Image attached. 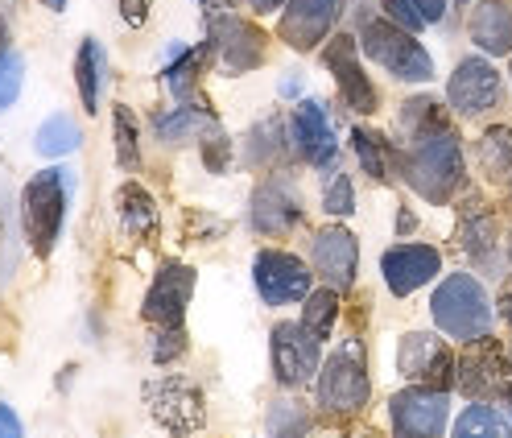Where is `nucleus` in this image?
I'll use <instances>...</instances> for the list:
<instances>
[{"label":"nucleus","mask_w":512,"mask_h":438,"mask_svg":"<svg viewBox=\"0 0 512 438\" xmlns=\"http://www.w3.org/2000/svg\"><path fill=\"white\" fill-rule=\"evenodd\" d=\"M21 79H25V62L13 50H0V112L13 108V100L21 96Z\"/></svg>","instance_id":"obj_35"},{"label":"nucleus","mask_w":512,"mask_h":438,"mask_svg":"<svg viewBox=\"0 0 512 438\" xmlns=\"http://www.w3.org/2000/svg\"><path fill=\"white\" fill-rule=\"evenodd\" d=\"M323 207H327L331 215H351V211H356V191H351V178H347V174L331 170L327 191H323Z\"/></svg>","instance_id":"obj_38"},{"label":"nucleus","mask_w":512,"mask_h":438,"mask_svg":"<svg viewBox=\"0 0 512 438\" xmlns=\"http://www.w3.org/2000/svg\"><path fill=\"white\" fill-rule=\"evenodd\" d=\"M248 5H252L256 13H277V9L285 5V0H248Z\"/></svg>","instance_id":"obj_45"},{"label":"nucleus","mask_w":512,"mask_h":438,"mask_svg":"<svg viewBox=\"0 0 512 438\" xmlns=\"http://www.w3.org/2000/svg\"><path fill=\"white\" fill-rule=\"evenodd\" d=\"M442 269V253L430 244H397L384 253V281L397 298H409L413 290H422L426 281Z\"/></svg>","instance_id":"obj_20"},{"label":"nucleus","mask_w":512,"mask_h":438,"mask_svg":"<svg viewBox=\"0 0 512 438\" xmlns=\"http://www.w3.org/2000/svg\"><path fill=\"white\" fill-rule=\"evenodd\" d=\"M397 129L409 145H418V141H430L438 133H446V112L434 96H413L401 104V116H397Z\"/></svg>","instance_id":"obj_26"},{"label":"nucleus","mask_w":512,"mask_h":438,"mask_svg":"<svg viewBox=\"0 0 512 438\" xmlns=\"http://www.w3.org/2000/svg\"><path fill=\"white\" fill-rule=\"evenodd\" d=\"M145 405H149V414L157 426H166L174 438H186V434H195L203 430L207 422V405H203V393L199 385H190L186 377H157L141 389Z\"/></svg>","instance_id":"obj_6"},{"label":"nucleus","mask_w":512,"mask_h":438,"mask_svg":"<svg viewBox=\"0 0 512 438\" xmlns=\"http://www.w3.org/2000/svg\"><path fill=\"white\" fill-rule=\"evenodd\" d=\"M335 319H339V298H335V290H314V294L302 302V327H306L318 343L331 335Z\"/></svg>","instance_id":"obj_33"},{"label":"nucleus","mask_w":512,"mask_h":438,"mask_svg":"<svg viewBox=\"0 0 512 438\" xmlns=\"http://www.w3.org/2000/svg\"><path fill=\"white\" fill-rule=\"evenodd\" d=\"M79 124L71 116H50L38 129V153L42 158H67V153L79 149Z\"/></svg>","instance_id":"obj_32"},{"label":"nucleus","mask_w":512,"mask_h":438,"mask_svg":"<svg viewBox=\"0 0 512 438\" xmlns=\"http://www.w3.org/2000/svg\"><path fill=\"white\" fill-rule=\"evenodd\" d=\"M413 224H418V219H413L409 211H401V219H397V228H401V232H413Z\"/></svg>","instance_id":"obj_48"},{"label":"nucleus","mask_w":512,"mask_h":438,"mask_svg":"<svg viewBox=\"0 0 512 438\" xmlns=\"http://www.w3.org/2000/svg\"><path fill=\"white\" fill-rule=\"evenodd\" d=\"M182 352H186V331H182V327H170V331L157 335V348H153V360H157V364H170V360L182 356Z\"/></svg>","instance_id":"obj_40"},{"label":"nucleus","mask_w":512,"mask_h":438,"mask_svg":"<svg viewBox=\"0 0 512 438\" xmlns=\"http://www.w3.org/2000/svg\"><path fill=\"white\" fill-rule=\"evenodd\" d=\"M434 323L451 335V339H479L488 335L492 327V302L484 294V286L471 277V273H451L442 281V286L434 290Z\"/></svg>","instance_id":"obj_4"},{"label":"nucleus","mask_w":512,"mask_h":438,"mask_svg":"<svg viewBox=\"0 0 512 438\" xmlns=\"http://www.w3.org/2000/svg\"><path fill=\"white\" fill-rule=\"evenodd\" d=\"M504 348L496 339L479 335L467 343V352L459 356V372H455V385L467 393V397H492L504 389Z\"/></svg>","instance_id":"obj_17"},{"label":"nucleus","mask_w":512,"mask_h":438,"mask_svg":"<svg viewBox=\"0 0 512 438\" xmlns=\"http://www.w3.org/2000/svg\"><path fill=\"white\" fill-rule=\"evenodd\" d=\"M508 257H512V240H508Z\"/></svg>","instance_id":"obj_50"},{"label":"nucleus","mask_w":512,"mask_h":438,"mask_svg":"<svg viewBox=\"0 0 512 438\" xmlns=\"http://www.w3.org/2000/svg\"><path fill=\"white\" fill-rule=\"evenodd\" d=\"M207 42H211V54L219 62V71H228V75H244V71H256L265 62V34L256 25L240 21L236 13L228 17H211L207 21Z\"/></svg>","instance_id":"obj_7"},{"label":"nucleus","mask_w":512,"mask_h":438,"mask_svg":"<svg viewBox=\"0 0 512 438\" xmlns=\"http://www.w3.org/2000/svg\"><path fill=\"white\" fill-rule=\"evenodd\" d=\"M269 352H273V377L285 389L306 385L318 372V339L302 323H277Z\"/></svg>","instance_id":"obj_11"},{"label":"nucleus","mask_w":512,"mask_h":438,"mask_svg":"<svg viewBox=\"0 0 512 438\" xmlns=\"http://www.w3.org/2000/svg\"><path fill=\"white\" fill-rule=\"evenodd\" d=\"M446 100L459 116H484L500 100V75L488 58H463L451 83H446Z\"/></svg>","instance_id":"obj_13"},{"label":"nucleus","mask_w":512,"mask_h":438,"mask_svg":"<svg viewBox=\"0 0 512 438\" xmlns=\"http://www.w3.org/2000/svg\"><path fill=\"white\" fill-rule=\"evenodd\" d=\"M104 83H108V54L95 38H83L79 54H75V87H79V100L87 112H100Z\"/></svg>","instance_id":"obj_25"},{"label":"nucleus","mask_w":512,"mask_h":438,"mask_svg":"<svg viewBox=\"0 0 512 438\" xmlns=\"http://www.w3.org/2000/svg\"><path fill=\"white\" fill-rule=\"evenodd\" d=\"M298 219H302V195H298L294 178L277 174V178H265L256 186V195H252V228L256 232L285 236Z\"/></svg>","instance_id":"obj_14"},{"label":"nucleus","mask_w":512,"mask_h":438,"mask_svg":"<svg viewBox=\"0 0 512 438\" xmlns=\"http://www.w3.org/2000/svg\"><path fill=\"white\" fill-rule=\"evenodd\" d=\"M471 42L484 54L512 50V0H479L471 13Z\"/></svg>","instance_id":"obj_23"},{"label":"nucleus","mask_w":512,"mask_h":438,"mask_svg":"<svg viewBox=\"0 0 512 438\" xmlns=\"http://www.w3.org/2000/svg\"><path fill=\"white\" fill-rule=\"evenodd\" d=\"M190 294H195V269L186 265H166L162 273L153 277V286L145 294V319L157 331H170L182 327V315L190 306Z\"/></svg>","instance_id":"obj_15"},{"label":"nucleus","mask_w":512,"mask_h":438,"mask_svg":"<svg viewBox=\"0 0 512 438\" xmlns=\"http://www.w3.org/2000/svg\"><path fill=\"white\" fill-rule=\"evenodd\" d=\"M112 120H116V162H120L124 170H133V166L141 162V129H137V116H133V108L116 104Z\"/></svg>","instance_id":"obj_34"},{"label":"nucleus","mask_w":512,"mask_h":438,"mask_svg":"<svg viewBox=\"0 0 512 438\" xmlns=\"http://www.w3.org/2000/svg\"><path fill=\"white\" fill-rule=\"evenodd\" d=\"M351 149H356V158H360V166H364V174L372 182H389V174H393V149H389V141L376 137L372 129H356V133H351Z\"/></svg>","instance_id":"obj_30"},{"label":"nucleus","mask_w":512,"mask_h":438,"mask_svg":"<svg viewBox=\"0 0 512 438\" xmlns=\"http://www.w3.org/2000/svg\"><path fill=\"white\" fill-rule=\"evenodd\" d=\"M116 219H120L124 240H133V244H149L157 236V203L137 182L116 191Z\"/></svg>","instance_id":"obj_21"},{"label":"nucleus","mask_w":512,"mask_h":438,"mask_svg":"<svg viewBox=\"0 0 512 438\" xmlns=\"http://www.w3.org/2000/svg\"><path fill=\"white\" fill-rule=\"evenodd\" d=\"M360 46H364V54L376 62V67H384L401 83H430L434 79V62H430L426 46L413 38L409 29L393 25L389 17L384 21L368 17L364 29H360Z\"/></svg>","instance_id":"obj_3"},{"label":"nucleus","mask_w":512,"mask_h":438,"mask_svg":"<svg viewBox=\"0 0 512 438\" xmlns=\"http://www.w3.org/2000/svg\"><path fill=\"white\" fill-rule=\"evenodd\" d=\"M318 405L331 414H356L368 405V368H364V348L356 339L343 343L318 372Z\"/></svg>","instance_id":"obj_5"},{"label":"nucleus","mask_w":512,"mask_h":438,"mask_svg":"<svg viewBox=\"0 0 512 438\" xmlns=\"http://www.w3.org/2000/svg\"><path fill=\"white\" fill-rule=\"evenodd\" d=\"M413 5L422 9L426 21H442V17H446V5H451V0H413Z\"/></svg>","instance_id":"obj_43"},{"label":"nucleus","mask_w":512,"mask_h":438,"mask_svg":"<svg viewBox=\"0 0 512 438\" xmlns=\"http://www.w3.org/2000/svg\"><path fill=\"white\" fill-rule=\"evenodd\" d=\"M290 141L302 158L318 170H331L335 158H339V141H335V129L327 120V108L314 104V100H302L290 116Z\"/></svg>","instance_id":"obj_16"},{"label":"nucleus","mask_w":512,"mask_h":438,"mask_svg":"<svg viewBox=\"0 0 512 438\" xmlns=\"http://www.w3.org/2000/svg\"><path fill=\"white\" fill-rule=\"evenodd\" d=\"M384 17H389L393 25H401V29H409V34H422V29L430 25L413 0H384Z\"/></svg>","instance_id":"obj_39"},{"label":"nucleus","mask_w":512,"mask_h":438,"mask_svg":"<svg viewBox=\"0 0 512 438\" xmlns=\"http://www.w3.org/2000/svg\"><path fill=\"white\" fill-rule=\"evenodd\" d=\"M199 145H203V166H207L211 174H228V170H232V137L223 133L219 124H215V129H211Z\"/></svg>","instance_id":"obj_37"},{"label":"nucleus","mask_w":512,"mask_h":438,"mask_svg":"<svg viewBox=\"0 0 512 438\" xmlns=\"http://www.w3.org/2000/svg\"><path fill=\"white\" fill-rule=\"evenodd\" d=\"M236 5L240 0H203V13H207V21L211 17H228V13H236Z\"/></svg>","instance_id":"obj_44"},{"label":"nucleus","mask_w":512,"mask_h":438,"mask_svg":"<svg viewBox=\"0 0 512 438\" xmlns=\"http://www.w3.org/2000/svg\"><path fill=\"white\" fill-rule=\"evenodd\" d=\"M455 438H512V426H508V418H500L492 410V405L475 401L463 410V418L455 426Z\"/></svg>","instance_id":"obj_31"},{"label":"nucleus","mask_w":512,"mask_h":438,"mask_svg":"<svg viewBox=\"0 0 512 438\" xmlns=\"http://www.w3.org/2000/svg\"><path fill=\"white\" fill-rule=\"evenodd\" d=\"M401 372L413 381V385H422V389H451L455 385V372H459V360L451 356V348H446L442 339L426 335V331H413L401 339V356H397Z\"/></svg>","instance_id":"obj_9"},{"label":"nucleus","mask_w":512,"mask_h":438,"mask_svg":"<svg viewBox=\"0 0 512 438\" xmlns=\"http://www.w3.org/2000/svg\"><path fill=\"white\" fill-rule=\"evenodd\" d=\"M310 257H314V273L323 277L331 290H351L356 265H360V244L347 228H323L310 244Z\"/></svg>","instance_id":"obj_19"},{"label":"nucleus","mask_w":512,"mask_h":438,"mask_svg":"<svg viewBox=\"0 0 512 438\" xmlns=\"http://www.w3.org/2000/svg\"><path fill=\"white\" fill-rule=\"evenodd\" d=\"M500 401H504V414H508V422H512V385L500 389Z\"/></svg>","instance_id":"obj_47"},{"label":"nucleus","mask_w":512,"mask_h":438,"mask_svg":"<svg viewBox=\"0 0 512 438\" xmlns=\"http://www.w3.org/2000/svg\"><path fill=\"white\" fill-rule=\"evenodd\" d=\"M67 199H71V170H42L29 178L21 195V215H25V236L38 257L54 253L62 219H67Z\"/></svg>","instance_id":"obj_2"},{"label":"nucleus","mask_w":512,"mask_h":438,"mask_svg":"<svg viewBox=\"0 0 512 438\" xmlns=\"http://www.w3.org/2000/svg\"><path fill=\"white\" fill-rule=\"evenodd\" d=\"M475 158H479V166H484V174L496 178V182H504L512 174V129L508 124H496V129H488L484 137H479Z\"/></svg>","instance_id":"obj_29"},{"label":"nucleus","mask_w":512,"mask_h":438,"mask_svg":"<svg viewBox=\"0 0 512 438\" xmlns=\"http://www.w3.org/2000/svg\"><path fill=\"white\" fill-rule=\"evenodd\" d=\"M459 240H463V253L475 261V265H496V224L488 211H475V215H463V228H459Z\"/></svg>","instance_id":"obj_28"},{"label":"nucleus","mask_w":512,"mask_h":438,"mask_svg":"<svg viewBox=\"0 0 512 438\" xmlns=\"http://www.w3.org/2000/svg\"><path fill=\"white\" fill-rule=\"evenodd\" d=\"M0 438H21V418L0 401Z\"/></svg>","instance_id":"obj_42"},{"label":"nucleus","mask_w":512,"mask_h":438,"mask_svg":"<svg viewBox=\"0 0 512 438\" xmlns=\"http://www.w3.org/2000/svg\"><path fill=\"white\" fill-rule=\"evenodd\" d=\"M252 281L269 306H290V302L310 298V269L294 253H277V248H265V253L256 257Z\"/></svg>","instance_id":"obj_10"},{"label":"nucleus","mask_w":512,"mask_h":438,"mask_svg":"<svg viewBox=\"0 0 512 438\" xmlns=\"http://www.w3.org/2000/svg\"><path fill=\"white\" fill-rule=\"evenodd\" d=\"M401 170H405V182L426 203H451L455 191L463 186V145L451 129H446L430 141L409 145Z\"/></svg>","instance_id":"obj_1"},{"label":"nucleus","mask_w":512,"mask_h":438,"mask_svg":"<svg viewBox=\"0 0 512 438\" xmlns=\"http://www.w3.org/2000/svg\"><path fill=\"white\" fill-rule=\"evenodd\" d=\"M285 153V124L281 116H265L261 124H252L248 137H244V166L252 170H265L273 166Z\"/></svg>","instance_id":"obj_27"},{"label":"nucleus","mask_w":512,"mask_h":438,"mask_svg":"<svg viewBox=\"0 0 512 438\" xmlns=\"http://www.w3.org/2000/svg\"><path fill=\"white\" fill-rule=\"evenodd\" d=\"M211 58H215V54H211V42H203V46H195V50H186V46L174 50V62L162 71V83H166V91H170L178 104L195 100L199 79H203V71H207Z\"/></svg>","instance_id":"obj_24"},{"label":"nucleus","mask_w":512,"mask_h":438,"mask_svg":"<svg viewBox=\"0 0 512 438\" xmlns=\"http://www.w3.org/2000/svg\"><path fill=\"white\" fill-rule=\"evenodd\" d=\"M500 315H504V323L512 327V290H504V298H500Z\"/></svg>","instance_id":"obj_46"},{"label":"nucleus","mask_w":512,"mask_h":438,"mask_svg":"<svg viewBox=\"0 0 512 438\" xmlns=\"http://www.w3.org/2000/svg\"><path fill=\"white\" fill-rule=\"evenodd\" d=\"M323 62H327V71L335 75V83H339L343 104H347L351 112H360V116H372V112H376V104H380V96H376L372 79H368V75H364V67H360L356 38H351V34H339V38L327 46Z\"/></svg>","instance_id":"obj_12"},{"label":"nucleus","mask_w":512,"mask_h":438,"mask_svg":"<svg viewBox=\"0 0 512 438\" xmlns=\"http://www.w3.org/2000/svg\"><path fill=\"white\" fill-rule=\"evenodd\" d=\"M46 9H54V13H62V9H67V0H46Z\"/></svg>","instance_id":"obj_49"},{"label":"nucleus","mask_w":512,"mask_h":438,"mask_svg":"<svg viewBox=\"0 0 512 438\" xmlns=\"http://www.w3.org/2000/svg\"><path fill=\"white\" fill-rule=\"evenodd\" d=\"M389 414L397 438H442L446 418H451V401H446L442 389L413 385L389 401Z\"/></svg>","instance_id":"obj_8"},{"label":"nucleus","mask_w":512,"mask_h":438,"mask_svg":"<svg viewBox=\"0 0 512 438\" xmlns=\"http://www.w3.org/2000/svg\"><path fill=\"white\" fill-rule=\"evenodd\" d=\"M215 112L199 100H190V104H178L170 112H162L153 120V133L162 137L166 145H190V141H203L211 129H215Z\"/></svg>","instance_id":"obj_22"},{"label":"nucleus","mask_w":512,"mask_h":438,"mask_svg":"<svg viewBox=\"0 0 512 438\" xmlns=\"http://www.w3.org/2000/svg\"><path fill=\"white\" fill-rule=\"evenodd\" d=\"M306 426H310V418L298 410L294 401H277L269 410V434L273 438H298Z\"/></svg>","instance_id":"obj_36"},{"label":"nucleus","mask_w":512,"mask_h":438,"mask_svg":"<svg viewBox=\"0 0 512 438\" xmlns=\"http://www.w3.org/2000/svg\"><path fill=\"white\" fill-rule=\"evenodd\" d=\"M149 9H153V0H120V17L133 29H141L149 21Z\"/></svg>","instance_id":"obj_41"},{"label":"nucleus","mask_w":512,"mask_h":438,"mask_svg":"<svg viewBox=\"0 0 512 438\" xmlns=\"http://www.w3.org/2000/svg\"><path fill=\"white\" fill-rule=\"evenodd\" d=\"M339 21V0H285L277 34L294 50H314Z\"/></svg>","instance_id":"obj_18"}]
</instances>
